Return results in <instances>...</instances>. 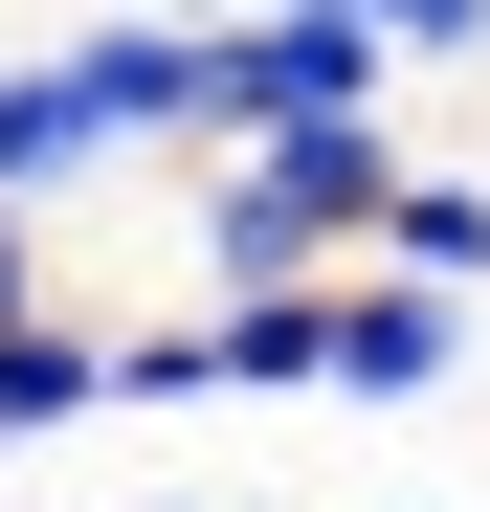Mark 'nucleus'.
<instances>
[{
  "mask_svg": "<svg viewBox=\"0 0 490 512\" xmlns=\"http://www.w3.org/2000/svg\"><path fill=\"white\" fill-rule=\"evenodd\" d=\"M379 179H401V112H335V134H201V156H179V268H201V290H312V268H357Z\"/></svg>",
  "mask_w": 490,
  "mask_h": 512,
  "instance_id": "f03ea898",
  "label": "nucleus"
},
{
  "mask_svg": "<svg viewBox=\"0 0 490 512\" xmlns=\"http://www.w3.org/2000/svg\"><path fill=\"white\" fill-rule=\"evenodd\" d=\"M468 357H490V290H424V268H379V245L335 268V401L357 423H424Z\"/></svg>",
  "mask_w": 490,
  "mask_h": 512,
  "instance_id": "20e7f679",
  "label": "nucleus"
},
{
  "mask_svg": "<svg viewBox=\"0 0 490 512\" xmlns=\"http://www.w3.org/2000/svg\"><path fill=\"white\" fill-rule=\"evenodd\" d=\"M201 357H223V401H335V268L312 290H201Z\"/></svg>",
  "mask_w": 490,
  "mask_h": 512,
  "instance_id": "39448f33",
  "label": "nucleus"
},
{
  "mask_svg": "<svg viewBox=\"0 0 490 512\" xmlns=\"http://www.w3.org/2000/svg\"><path fill=\"white\" fill-rule=\"evenodd\" d=\"M67 423H112V334L45 290V312H0V446H67Z\"/></svg>",
  "mask_w": 490,
  "mask_h": 512,
  "instance_id": "423d86ee",
  "label": "nucleus"
},
{
  "mask_svg": "<svg viewBox=\"0 0 490 512\" xmlns=\"http://www.w3.org/2000/svg\"><path fill=\"white\" fill-rule=\"evenodd\" d=\"M357 23H379L401 67H490V0H357Z\"/></svg>",
  "mask_w": 490,
  "mask_h": 512,
  "instance_id": "1a4fd4ad",
  "label": "nucleus"
},
{
  "mask_svg": "<svg viewBox=\"0 0 490 512\" xmlns=\"http://www.w3.org/2000/svg\"><path fill=\"white\" fill-rule=\"evenodd\" d=\"M357 245H379V268H424V290H490V179H468V156H401Z\"/></svg>",
  "mask_w": 490,
  "mask_h": 512,
  "instance_id": "0eeeda50",
  "label": "nucleus"
},
{
  "mask_svg": "<svg viewBox=\"0 0 490 512\" xmlns=\"http://www.w3.org/2000/svg\"><path fill=\"white\" fill-rule=\"evenodd\" d=\"M0 312H45V201H0Z\"/></svg>",
  "mask_w": 490,
  "mask_h": 512,
  "instance_id": "9d476101",
  "label": "nucleus"
},
{
  "mask_svg": "<svg viewBox=\"0 0 490 512\" xmlns=\"http://www.w3.org/2000/svg\"><path fill=\"white\" fill-rule=\"evenodd\" d=\"M179 401H223L201 312H134V334H112V423H179Z\"/></svg>",
  "mask_w": 490,
  "mask_h": 512,
  "instance_id": "6e6552de",
  "label": "nucleus"
},
{
  "mask_svg": "<svg viewBox=\"0 0 490 512\" xmlns=\"http://www.w3.org/2000/svg\"><path fill=\"white\" fill-rule=\"evenodd\" d=\"M201 156V0H45L0 45V201H112Z\"/></svg>",
  "mask_w": 490,
  "mask_h": 512,
  "instance_id": "f257e3e1",
  "label": "nucleus"
},
{
  "mask_svg": "<svg viewBox=\"0 0 490 512\" xmlns=\"http://www.w3.org/2000/svg\"><path fill=\"white\" fill-rule=\"evenodd\" d=\"M401 112V45L357 0H201V134H335Z\"/></svg>",
  "mask_w": 490,
  "mask_h": 512,
  "instance_id": "7ed1b4c3",
  "label": "nucleus"
}]
</instances>
